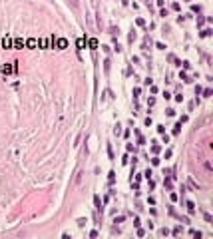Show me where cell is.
<instances>
[{
    "label": "cell",
    "instance_id": "cell-10",
    "mask_svg": "<svg viewBox=\"0 0 213 239\" xmlns=\"http://www.w3.org/2000/svg\"><path fill=\"white\" fill-rule=\"evenodd\" d=\"M90 46H92L94 50H96V48H98V42H96V40H90Z\"/></svg>",
    "mask_w": 213,
    "mask_h": 239
},
{
    "label": "cell",
    "instance_id": "cell-2",
    "mask_svg": "<svg viewBox=\"0 0 213 239\" xmlns=\"http://www.w3.org/2000/svg\"><path fill=\"white\" fill-rule=\"evenodd\" d=\"M94 203H96V209H98V211H102V203H100V197H98V195L94 197Z\"/></svg>",
    "mask_w": 213,
    "mask_h": 239
},
{
    "label": "cell",
    "instance_id": "cell-1",
    "mask_svg": "<svg viewBox=\"0 0 213 239\" xmlns=\"http://www.w3.org/2000/svg\"><path fill=\"white\" fill-rule=\"evenodd\" d=\"M58 48H60V50L68 48V40H64V38H60V40H58Z\"/></svg>",
    "mask_w": 213,
    "mask_h": 239
},
{
    "label": "cell",
    "instance_id": "cell-3",
    "mask_svg": "<svg viewBox=\"0 0 213 239\" xmlns=\"http://www.w3.org/2000/svg\"><path fill=\"white\" fill-rule=\"evenodd\" d=\"M199 36H201V38H207V36H211V28H205V30L201 32Z\"/></svg>",
    "mask_w": 213,
    "mask_h": 239
},
{
    "label": "cell",
    "instance_id": "cell-5",
    "mask_svg": "<svg viewBox=\"0 0 213 239\" xmlns=\"http://www.w3.org/2000/svg\"><path fill=\"white\" fill-rule=\"evenodd\" d=\"M108 179H110V183L116 181V173H114V171H110V173H108Z\"/></svg>",
    "mask_w": 213,
    "mask_h": 239
},
{
    "label": "cell",
    "instance_id": "cell-9",
    "mask_svg": "<svg viewBox=\"0 0 213 239\" xmlns=\"http://www.w3.org/2000/svg\"><path fill=\"white\" fill-rule=\"evenodd\" d=\"M84 44H86V40H84V38H80V40H78V48H84Z\"/></svg>",
    "mask_w": 213,
    "mask_h": 239
},
{
    "label": "cell",
    "instance_id": "cell-11",
    "mask_svg": "<svg viewBox=\"0 0 213 239\" xmlns=\"http://www.w3.org/2000/svg\"><path fill=\"white\" fill-rule=\"evenodd\" d=\"M157 132L159 134H165V126H157Z\"/></svg>",
    "mask_w": 213,
    "mask_h": 239
},
{
    "label": "cell",
    "instance_id": "cell-4",
    "mask_svg": "<svg viewBox=\"0 0 213 239\" xmlns=\"http://www.w3.org/2000/svg\"><path fill=\"white\" fill-rule=\"evenodd\" d=\"M179 78H181L183 82H191V80H189V76L185 74V72H181V74H179Z\"/></svg>",
    "mask_w": 213,
    "mask_h": 239
},
{
    "label": "cell",
    "instance_id": "cell-8",
    "mask_svg": "<svg viewBox=\"0 0 213 239\" xmlns=\"http://www.w3.org/2000/svg\"><path fill=\"white\" fill-rule=\"evenodd\" d=\"M133 40H136V30L130 32V42H133Z\"/></svg>",
    "mask_w": 213,
    "mask_h": 239
},
{
    "label": "cell",
    "instance_id": "cell-7",
    "mask_svg": "<svg viewBox=\"0 0 213 239\" xmlns=\"http://www.w3.org/2000/svg\"><path fill=\"white\" fill-rule=\"evenodd\" d=\"M179 132H181V124H177V126H175V127H173V134H175V136H177V134H179Z\"/></svg>",
    "mask_w": 213,
    "mask_h": 239
},
{
    "label": "cell",
    "instance_id": "cell-6",
    "mask_svg": "<svg viewBox=\"0 0 213 239\" xmlns=\"http://www.w3.org/2000/svg\"><path fill=\"white\" fill-rule=\"evenodd\" d=\"M187 209H189V213H193V211H195V205H193L191 201H187Z\"/></svg>",
    "mask_w": 213,
    "mask_h": 239
}]
</instances>
